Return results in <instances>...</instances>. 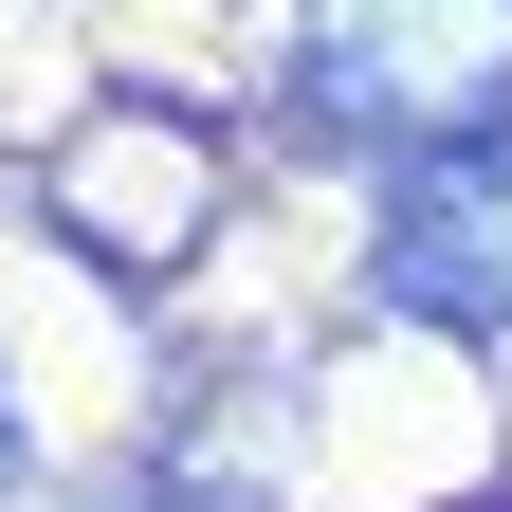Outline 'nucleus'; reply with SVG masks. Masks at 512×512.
<instances>
[{
	"label": "nucleus",
	"instance_id": "1",
	"mask_svg": "<svg viewBox=\"0 0 512 512\" xmlns=\"http://www.w3.org/2000/svg\"><path fill=\"white\" fill-rule=\"evenodd\" d=\"M293 110L348 147H439L512 110V0H311L293 19Z\"/></svg>",
	"mask_w": 512,
	"mask_h": 512
},
{
	"label": "nucleus",
	"instance_id": "4",
	"mask_svg": "<svg viewBox=\"0 0 512 512\" xmlns=\"http://www.w3.org/2000/svg\"><path fill=\"white\" fill-rule=\"evenodd\" d=\"M128 512H202V494H128Z\"/></svg>",
	"mask_w": 512,
	"mask_h": 512
},
{
	"label": "nucleus",
	"instance_id": "3",
	"mask_svg": "<svg viewBox=\"0 0 512 512\" xmlns=\"http://www.w3.org/2000/svg\"><path fill=\"white\" fill-rule=\"evenodd\" d=\"M0 476H19V403H0Z\"/></svg>",
	"mask_w": 512,
	"mask_h": 512
},
{
	"label": "nucleus",
	"instance_id": "2",
	"mask_svg": "<svg viewBox=\"0 0 512 512\" xmlns=\"http://www.w3.org/2000/svg\"><path fill=\"white\" fill-rule=\"evenodd\" d=\"M366 293H384V311H439V330H512V110L384 165V202H366Z\"/></svg>",
	"mask_w": 512,
	"mask_h": 512
}]
</instances>
